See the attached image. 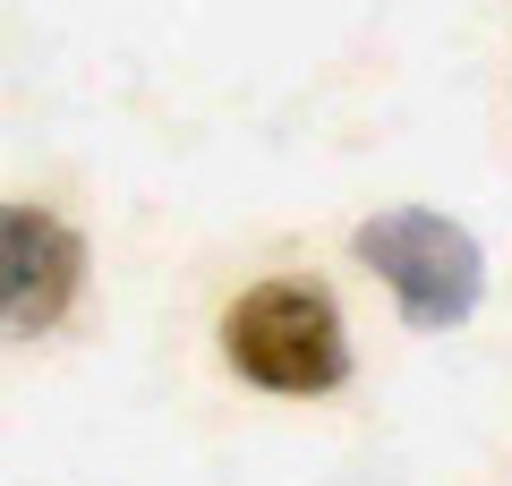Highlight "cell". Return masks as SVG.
<instances>
[{
  "label": "cell",
  "mask_w": 512,
  "mask_h": 486,
  "mask_svg": "<svg viewBox=\"0 0 512 486\" xmlns=\"http://www.w3.org/2000/svg\"><path fill=\"white\" fill-rule=\"evenodd\" d=\"M222 359L239 384L282 401H316L350 384V324L325 282H248L222 307Z\"/></svg>",
  "instance_id": "1"
},
{
  "label": "cell",
  "mask_w": 512,
  "mask_h": 486,
  "mask_svg": "<svg viewBox=\"0 0 512 486\" xmlns=\"http://www.w3.org/2000/svg\"><path fill=\"white\" fill-rule=\"evenodd\" d=\"M350 256L393 290L410 333H453L487 299V248L436 205H384L350 231Z\"/></svg>",
  "instance_id": "2"
},
{
  "label": "cell",
  "mask_w": 512,
  "mask_h": 486,
  "mask_svg": "<svg viewBox=\"0 0 512 486\" xmlns=\"http://www.w3.org/2000/svg\"><path fill=\"white\" fill-rule=\"evenodd\" d=\"M86 290V239L52 205L0 197V342H35Z\"/></svg>",
  "instance_id": "3"
}]
</instances>
